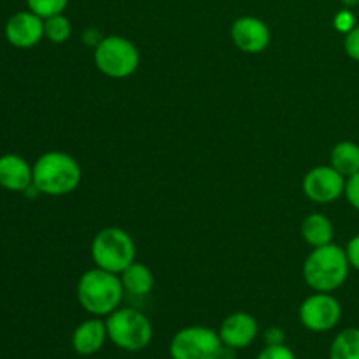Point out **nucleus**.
I'll return each instance as SVG.
<instances>
[{"instance_id":"nucleus-1","label":"nucleus","mask_w":359,"mask_h":359,"mask_svg":"<svg viewBox=\"0 0 359 359\" xmlns=\"http://www.w3.org/2000/svg\"><path fill=\"white\" fill-rule=\"evenodd\" d=\"M76 293L81 307L95 318H100L119 309L125 287L118 273L97 266L81 276Z\"/></svg>"},{"instance_id":"nucleus-22","label":"nucleus","mask_w":359,"mask_h":359,"mask_svg":"<svg viewBox=\"0 0 359 359\" xmlns=\"http://www.w3.org/2000/svg\"><path fill=\"white\" fill-rule=\"evenodd\" d=\"M344 49L349 58L359 62V27H354L353 30L347 32L346 39H344Z\"/></svg>"},{"instance_id":"nucleus-4","label":"nucleus","mask_w":359,"mask_h":359,"mask_svg":"<svg viewBox=\"0 0 359 359\" xmlns=\"http://www.w3.org/2000/svg\"><path fill=\"white\" fill-rule=\"evenodd\" d=\"M105 326L109 340L126 353L144 351L153 340V325L135 309H116L107 316Z\"/></svg>"},{"instance_id":"nucleus-16","label":"nucleus","mask_w":359,"mask_h":359,"mask_svg":"<svg viewBox=\"0 0 359 359\" xmlns=\"http://www.w3.org/2000/svg\"><path fill=\"white\" fill-rule=\"evenodd\" d=\"M119 277H121L125 291H128L130 294H135V297H146L154 286L153 272L142 263L133 262L128 269L123 270Z\"/></svg>"},{"instance_id":"nucleus-10","label":"nucleus","mask_w":359,"mask_h":359,"mask_svg":"<svg viewBox=\"0 0 359 359\" xmlns=\"http://www.w3.org/2000/svg\"><path fill=\"white\" fill-rule=\"evenodd\" d=\"M4 34H6L7 42L14 48H34L44 37V20L32 13L30 9L20 11L7 20Z\"/></svg>"},{"instance_id":"nucleus-25","label":"nucleus","mask_w":359,"mask_h":359,"mask_svg":"<svg viewBox=\"0 0 359 359\" xmlns=\"http://www.w3.org/2000/svg\"><path fill=\"white\" fill-rule=\"evenodd\" d=\"M335 27L339 28L340 32H351L354 28V16L351 11H342V13L337 14L335 18Z\"/></svg>"},{"instance_id":"nucleus-14","label":"nucleus","mask_w":359,"mask_h":359,"mask_svg":"<svg viewBox=\"0 0 359 359\" xmlns=\"http://www.w3.org/2000/svg\"><path fill=\"white\" fill-rule=\"evenodd\" d=\"M107 326L100 319L83 321L72 333V349L79 356H93L107 340Z\"/></svg>"},{"instance_id":"nucleus-9","label":"nucleus","mask_w":359,"mask_h":359,"mask_svg":"<svg viewBox=\"0 0 359 359\" xmlns=\"http://www.w3.org/2000/svg\"><path fill=\"white\" fill-rule=\"evenodd\" d=\"M346 181L332 165L314 167L304 177V193L316 203H332L346 193Z\"/></svg>"},{"instance_id":"nucleus-12","label":"nucleus","mask_w":359,"mask_h":359,"mask_svg":"<svg viewBox=\"0 0 359 359\" xmlns=\"http://www.w3.org/2000/svg\"><path fill=\"white\" fill-rule=\"evenodd\" d=\"M258 321L248 312H233L219 326V339L224 347L238 351L251 346L258 337Z\"/></svg>"},{"instance_id":"nucleus-6","label":"nucleus","mask_w":359,"mask_h":359,"mask_svg":"<svg viewBox=\"0 0 359 359\" xmlns=\"http://www.w3.org/2000/svg\"><path fill=\"white\" fill-rule=\"evenodd\" d=\"M95 65L104 76L125 79L132 76L140 63L139 49L132 41L121 35H109L98 41L95 48Z\"/></svg>"},{"instance_id":"nucleus-20","label":"nucleus","mask_w":359,"mask_h":359,"mask_svg":"<svg viewBox=\"0 0 359 359\" xmlns=\"http://www.w3.org/2000/svg\"><path fill=\"white\" fill-rule=\"evenodd\" d=\"M67 4H69V0H27L28 9L41 16L42 20L56 16V14H63Z\"/></svg>"},{"instance_id":"nucleus-19","label":"nucleus","mask_w":359,"mask_h":359,"mask_svg":"<svg viewBox=\"0 0 359 359\" xmlns=\"http://www.w3.org/2000/svg\"><path fill=\"white\" fill-rule=\"evenodd\" d=\"M70 34H72V27L63 14H56L44 20V37H48L55 44H63L69 41Z\"/></svg>"},{"instance_id":"nucleus-8","label":"nucleus","mask_w":359,"mask_h":359,"mask_svg":"<svg viewBox=\"0 0 359 359\" xmlns=\"http://www.w3.org/2000/svg\"><path fill=\"white\" fill-rule=\"evenodd\" d=\"M304 328L314 333H325L335 328L342 318V305L330 293H318L305 298L298 311Z\"/></svg>"},{"instance_id":"nucleus-21","label":"nucleus","mask_w":359,"mask_h":359,"mask_svg":"<svg viewBox=\"0 0 359 359\" xmlns=\"http://www.w3.org/2000/svg\"><path fill=\"white\" fill-rule=\"evenodd\" d=\"M256 359H297V356L286 344H279V346H266Z\"/></svg>"},{"instance_id":"nucleus-15","label":"nucleus","mask_w":359,"mask_h":359,"mask_svg":"<svg viewBox=\"0 0 359 359\" xmlns=\"http://www.w3.org/2000/svg\"><path fill=\"white\" fill-rule=\"evenodd\" d=\"M302 237L312 248H321V245L332 244L333 238V224L325 214H311L302 223Z\"/></svg>"},{"instance_id":"nucleus-13","label":"nucleus","mask_w":359,"mask_h":359,"mask_svg":"<svg viewBox=\"0 0 359 359\" xmlns=\"http://www.w3.org/2000/svg\"><path fill=\"white\" fill-rule=\"evenodd\" d=\"M0 186L7 191H27L34 186V165L23 156L7 153L0 156Z\"/></svg>"},{"instance_id":"nucleus-3","label":"nucleus","mask_w":359,"mask_h":359,"mask_svg":"<svg viewBox=\"0 0 359 359\" xmlns=\"http://www.w3.org/2000/svg\"><path fill=\"white\" fill-rule=\"evenodd\" d=\"M79 163L63 151H48L34 163V186L48 196H65L79 186Z\"/></svg>"},{"instance_id":"nucleus-17","label":"nucleus","mask_w":359,"mask_h":359,"mask_svg":"<svg viewBox=\"0 0 359 359\" xmlns=\"http://www.w3.org/2000/svg\"><path fill=\"white\" fill-rule=\"evenodd\" d=\"M330 165L335 168L337 172L344 175V177H351V175L359 172V146L351 142V140H344L339 142L332 149L330 154Z\"/></svg>"},{"instance_id":"nucleus-7","label":"nucleus","mask_w":359,"mask_h":359,"mask_svg":"<svg viewBox=\"0 0 359 359\" xmlns=\"http://www.w3.org/2000/svg\"><path fill=\"white\" fill-rule=\"evenodd\" d=\"M224 346L219 333L207 326H186L170 340L172 359H219Z\"/></svg>"},{"instance_id":"nucleus-26","label":"nucleus","mask_w":359,"mask_h":359,"mask_svg":"<svg viewBox=\"0 0 359 359\" xmlns=\"http://www.w3.org/2000/svg\"><path fill=\"white\" fill-rule=\"evenodd\" d=\"M346 252H347V258H349L351 266L359 270V233L356 237L351 238L349 244H347L346 248Z\"/></svg>"},{"instance_id":"nucleus-18","label":"nucleus","mask_w":359,"mask_h":359,"mask_svg":"<svg viewBox=\"0 0 359 359\" xmlns=\"http://www.w3.org/2000/svg\"><path fill=\"white\" fill-rule=\"evenodd\" d=\"M330 359H359V328L342 330L330 346Z\"/></svg>"},{"instance_id":"nucleus-11","label":"nucleus","mask_w":359,"mask_h":359,"mask_svg":"<svg viewBox=\"0 0 359 359\" xmlns=\"http://www.w3.org/2000/svg\"><path fill=\"white\" fill-rule=\"evenodd\" d=\"M269 25L255 16L238 18L231 25V41L242 53L258 55L263 53L270 44Z\"/></svg>"},{"instance_id":"nucleus-27","label":"nucleus","mask_w":359,"mask_h":359,"mask_svg":"<svg viewBox=\"0 0 359 359\" xmlns=\"http://www.w3.org/2000/svg\"><path fill=\"white\" fill-rule=\"evenodd\" d=\"M342 2L344 4H346V6H356V4H358V0H342Z\"/></svg>"},{"instance_id":"nucleus-23","label":"nucleus","mask_w":359,"mask_h":359,"mask_svg":"<svg viewBox=\"0 0 359 359\" xmlns=\"http://www.w3.org/2000/svg\"><path fill=\"white\" fill-rule=\"evenodd\" d=\"M344 195H346L347 202H349L354 209L359 210V172L351 175V177H347L346 193H344Z\"/></svg>"},{"instance_id":"nucleus-2","label":"nucleus","mask_w":359,"mask_h":359,"mask_svg":"<svg viewBox=\"0 0 359 359\" xmlns=\"http://www.w3.org/2000/svg\"><path fill=\"white\" fill-rule=\"evenodd\" d=\"M351 263L346 249L337 244L314 248L304 263V279L318 293L339 290L349 277Z\"/></svg>"},{"instance_id":"nucleus-5","label":"nucleus","mask_w":359,"mask_h":359,"mask_svg":"<svg viewBox=\"0 0 359 359\" xmlns=\"http://www.w3.org/2000/svg\"><path fill=\"white\" fill-rule=\"evenodd\" d=\"M91 258L98 269L121 273L135 262V242L121 228H104L91 242Z\"/></svg>"},{"instance_id":"nucleus-24","label":"nucleus","mask_w":359,"mask_h":359,"mask_svg":"<svg viewBox=\"0 0 359 359\" xmlns=\"http://www.w3.org/2000/svg\"><path fill=\"white\" fill-rule=\"evenodd\" d=\"M263 340H265L266 346H279V344H284L286 335H284V330L279 328V326H270L263 333Z\"/></svg>"}]
</instances>
